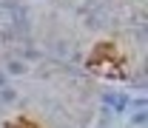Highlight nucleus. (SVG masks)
I'll list each match as a JSON object with an SVG mask.
<instances>
[{"label":"nucleus","mask_w":148,"mask_h":128,"mask_svg":"<svg viewBox=\"0 0 148 128\" xmlns=\"http://www.w3.org/2000/svg\"><path fill=\"white\" fill-rule=\"evenodd\" d=\"M86 71H91L94 77H103V80H125L128 77V60L120 51L117 43L100 40V43H94L91 54L86 60Z\"/></svg>","instance_id":"obj_1"},{"label":"nucleus","mask_w":148,"mask_h":128,"mask_svg":"<svg viewBox=\"0 0 148 128\" xmlns=\"http://www.w3.org/2000/svg\"><path fill=\"white\" fill-rule=\"evenodd\" d=\"M6 128H40L34 120H29V117H14V120H9Z\"/></svg>","instance_id":"obj_2"}]
</instances>
